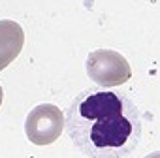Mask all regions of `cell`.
<instances>
[{
  "mask_svg": "<svg viewBox=\"0 0 160 158\" xmlns=\"http://www.w3.org/2000/svg\"><path fill=\"white\" fill-rule=\"evenodd\" d=\"M66 132L89 158H124L139 143L141 115L119 91H83L66 109Z\"/></svg>",
  "mask_w": 160,
  "mask_h": 158,
  "instance_id": "obj_1",
  "label": "cell"
},
{
  "mask_svg": "<svg viewBox=\"0 0 160 158\" xmlns=\"http://www.w3.org/2000/svg\"><path fill=\"white\" fill-rule=\"evenodd\" d=\"M85 66L89 77L102 89L124 85L132 77L130 62L121 53L111 49H96L89 53Z\"/></svg>",
  "mask_w": 160,
  "mask_h": 158,
  "instance_id": "obj_2",
  "label": "cell"
},
{
  "mask_svg": "<svg viewBox=\"0 0 160 158\" xmlns=\"http://www.w3.org/2000/svg\"><path fill=\"white\" fill-rule=\"evenodd\" d=\"M64 130V115L53 104L36 106L25 121V134L34 145H51L55 143Z\"/></svg>",
  "mask_w": 160,
  "mask_h": 158,
  "instance_id": "obj_3",
  "label": "cell"
},
{
  "mask_svg": "<svg viewBox=\"0 0 160 158\" xmlns=\"http://www.w3.org/2000/svg\"><path fill=\"white\" fill-rule=\"evenodd\" d=\"M25 30L19 23L2 19L0 21V72L8 68L23 51Z\"/></svg>",
  "mask_w": 160,
  "mask_h": 158,
  "instance_id": "obj_4",
  "label": "cell"
},
{
  "mask_svg": "<svg viewBox=\"0 0 160 158\" xmlns=\"http://www.w3.org/2000/svg\"><path fill=\"white\" fill-rule=\"evenodd\" d=\"M2 100H4V91H2V85H0V106H2Z\"/></svg>",
  "mask_w": 160,
  "mask_h": 158,
  "instance_id": "obj_5",
  "label": "cell"
}]
</instances>
